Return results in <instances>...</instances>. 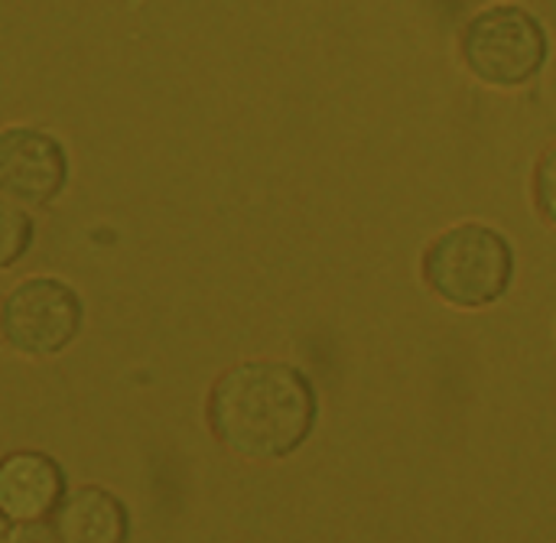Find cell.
Wrapping results in <instances>:
<instances>
[{"mask_svg": "<svg viewBox=\"0 0 556 543\" xmlns=\"http://www.w3.org/2000/svg\"><path fill=\"white\" fill-rule=\"evenodd\" d=\"M81 329V303L59 280L36 277L13 287L0 303V336L10 349L46 358L75 342Z\"/></svg>", "mask_w": 556, "mask_h": 543, "instance_id": "obj_4", "label": "cell"}, {"mask_svg": "<svg viewBox=\"0 0 556 543\" xmlns=\"http://www.w3.org/2000/svg\"><path fill=\"white\" fill-rule=\"evenodd\" d=\"M68 179V156L55 137L36 127L0 134V192L20 205L52 202Z\"/></svg>", "mask_w": 556, "mask_h": 543, "instance_id": "obj_5", "label": "cell"}, {"mask_svg": "<svg viewBox=\"0 0 556 543\" xmlns=\"http://www.w3.org/2000/svg\"><path fill=\"white\" fill-rule=\"evenodd\" d=\"M531 192H534V205L541 212V218L556 228V143H551L538 166H534V179H531Z\"/></svg>", "mask_w": 556, "mask_h": 543, "instance_id": "obj_9", "label": "cell"}, {"mask_svg": "<svg viewBox=\"0 0 556 543\" xmlns=\"http://www.w3.org/2000/svg\"><path fill=\"white\" fill-rule=\"evenodd\" d=\"M459 52L482 85L525 88L547 65L551 36L531 10L518 3H492L463 26Z\"/></svg>", "mask_w": 556, "mask_h": 543, "instance_id": "obj_3", "label": "cell"}, {"mask_svg": "<svg viewBox=\"0 0 556 543\" xmlns=\"http://www.w3.org/2000/svg\"><path fill=\"white\" fill-rule=\"evenodd\" d=\"M205 414L225 450L251 463H277L313 437L319 394L290 362H241L212 384Z\"/></svg>", "mask_w": 556, "mask_h": 543, "instance_id": "obj_1", "label": "cell"}, {"mask_svg": "<svg viewBox=\"0 0 556 543\" xmlns=\"http://www.w3.org/2000/svg\"><path fill=\"white\" fill-rule=\"evenodd\" d=\"M33 241V222L16 199L0 192V270L13 267Z\"/></svg>", "mask_w": 556, "mask_h": 543, "instance_id": "obj_8", "label": "cell"}, {"mask_svg": "<svg viewBox=\"0 0 556 543\" xmlns=\"http://www.w3.org/2000/svg\"><path fill=\"white\" fill-rule=\"evenodd\" d=\"M7 538H10V521L0 515V541H7Z\"/></svg>", "mask_w": 556, "mask_h": 543, "instance_id": "obj_10", "label": "cell"}, {"mask_svg": "<svg viewBox=\"0 0 556 543\" xmlns=\"http://www.w3.org/2000/svg\"><path fill=\"white\" fill-rule=\"evenodd\" d=\"M420 274L427 290L443 303L456 310H485L511 290L515 248L485 222H459L427 244Z\"/></svg>", "mask_w": 556, "mask_h": 543, "instance_id": "obj_2", "label": "cell"}, {"mask_svg": "<svg viewBox=\"0 0 556 543\" xmlns=\"http://www.w3.org/2000/svg\"><path fill=\"white\" fill-rule=\"evenodd\" d=\"M65 498V476L42 453H13L0 459V515L10 525H42Z\"/></svg>", "mask_w": 556, "mask_h": 543, "instance_id": "obj_6", "label": "cell"}, {"mask_svg": "<svg viewBox=\"0 0 556 543\" xmlns=\"http://www.w3.org/2000/svg\"><path fill=\"white\" fill-rule=\"evenodd\" d=\"M52 538L68 543H121L127 538V508L104 489H75L52 512Z\"/></svg>", "mask_w": 556, "mask_h": 543, "instance_id": "obj_7", "label": "cell"}]
</instances>
